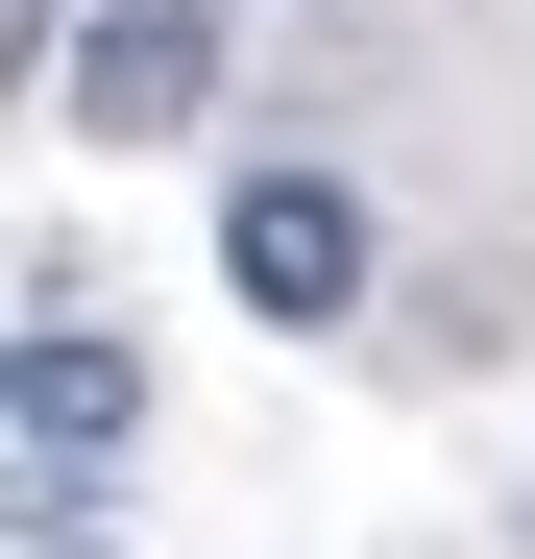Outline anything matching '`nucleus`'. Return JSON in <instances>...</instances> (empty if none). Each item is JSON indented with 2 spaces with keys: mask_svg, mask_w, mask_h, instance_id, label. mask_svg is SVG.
I'll use <instances>...</instances> for the list:
<instances>
[{
  "mask_svg": "<svg viewBox=\"0 0 535 559\" xmlns=\"http://www.w3.org/2000/svg\"><path fill=\"white\" fill-rule=\"evenodd\" d=\"M219 293L243 317H366V195H341V170H243V195H219Z\"/></svg>",
  "mask_w": 535,
  "mask_h": 559,
  "instance_id": "1",
  "label": "nucleus"
},
{
  "mask_svg": "<svg viewBox=\"0 0 535 559\" xmlns=\"http://www.w3.org/2000/svg\"><path fill=\"white\" fill-rule=\"evenodd\" d=\"M122 438H146V365L98 341V293L25 317V511H98V487H122Z\"/></svg>",
  "mask_w": 535,
  "mask_h": 559,
  "instance_id": "2",
  "label": "nucleus"
},
{
  "mask_svg": "<svg viewBox=\"0 0 535 559\" xmlns=\"http://www.w3.org/2000/svg\"><path fill=\"white\" fill-rule=\"evenodd\" d=\"M219 98V0H98V25H73V122L98 146H170Z\"/></svg>",
  "mask_w": 535,
  "mask_h": 559,
  "instance_id": "3",
  "label": "nucleus"
},
{
  "mask_svg": "<svg viewBox=\"0 0 535 559\" xmlns=\"http://www.w3.org/2000/svg\"><path fill=\"white\" fill-rule=\"evenodd\" d=\"M25 559H98V511H25Z\"/></svg>",
  "mask_w": 535,
  "mask_h": 559,
  "instance_id": "4",
  "label": "nucleus"
}]
</instances>
